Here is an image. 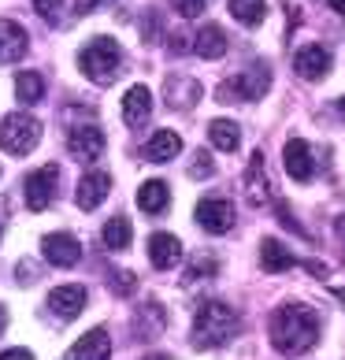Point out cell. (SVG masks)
<instances>
[{"label": "cell", "instance_id": "obj_18", "mask_svg": "<svg viewBox=\"0 0 345 360\" xmlns=\"http://www.w3.org/2000/svg\"><path fill=\"white\" fill-rule=\"evenodd\" d=\"M26 56V30L11 19H0V60L15 63Z\"/></svg>", "mask_w": 345, "mask_h": 360}, {"label": "cell", "instance_id": "obj_32", "mask_svg": "<svg viewBox=\"0 0 345 360\" xmlns=\"http://www.w3.org/2000/svg\"><path fill=\"white\" fill-rule=\"evenodd\" d=\"M171 4H175V11L182 19H197L204 11V0H171Z\"/></svg>", "mask_w": 345, "mask_h": 360}, {"label": "cell", "instance_id": "obj_40", "mask_svg": "<svg viewBox=\"0 0 345 360\" xmlns=\"http://www.w3.org/2000/svg\"><path fill=\"white\" fill-rule=\"evenodd\" d=\"M338 231H341V238H345V216L338 219Z\"/></svg>", "mask_w": 345, "mask_h": 360}, {"label": "cell", "instance_id": "obj_8", "mask_svg": "<svg viewBox=\"0 0 345 360\" xmlns=\"http://www.w3.org/2000/svg\"><path fill=\"white\" fill-rule=\"evenodd\" d=\"M41 252H45L48 264H56V268H74V264L82 260V242H78L74 234H45Z\"/></svg>", "mask_w": 345, "mask_h": 360}, {"label": "cell", "instance_id": "obj_22", "mask_svg": "<svg viewBox=\"0 0 345 360\" xmlns=\"http://www.w3.org/2000/svg\"><path fill=\"white\" fill-rule=\"evenodd\" d=\"M178 153H182V138L175 130H160V134H152L149 145H145V160H152V164H167Z\"/></svg>", "mask_w": 345, "mask_h": 360}, {"label": "cell", "instance_id": "obj_13", "mask_svg": "<svg viewBox=\"0 0 345 360\" xmlns=\"http://www.w3.org/2000/svg\"><path fill=\"white\" fill-rule=\"evenodd\" d=\"M294 71L301 78H308V82H315V78H323L330 71V52L323 45H304L294 52Z\"/></svg>", "mask_w": 345, "mask_h": 360}, {"label": "cell", "instance_id": "obj_7", "mask_svg": "<svg viewBox=\"0 0 345 360\" xmlns=\"http://www.w3.org/2000/svg\"><path fill=\"white\" fill-rule=\"evenodd\" d=\"M197 223H201L208 234H227L234 226V205L223 201V197H204V201L197 205Z\"/></svg>", "mask_w": 345, "mask_h": 360}, {"label": "cell", "instance_id": "obj_38", "mask_svg": "<svg viewBox=\"0 0 345 360\" xmlns=\"http://www.w3.org/2000/svg\"><path fill=\"white\" fill-rule=\"evenodd\" d=\"M330 8H334L338 15H345V0H330Z\"/></svg>", "mask_w": 345, "mask_h": 360}, {"label": "cell", "instance_id": "obj_2", "mask_svg": "<svg viewBox=\"0 0 345 360\" xmlns=\"http://www.w3.org/2000/svg\"><path fill=\"white\" fill-rule=\"evenodd\" d=\"M237 335V312L227 301H204L193 319V345L197 349H219Z\"/></svg>", "mask_w": 345, "mask_h": 360}, {"label": "cell", "instance_id": "obj_27", "mask_svg": "<svg viewBox=\"0 0 345 360\" xmlns=\"http://www.w3.org/2000/svg\"><path fill=\"white\" fill-rule=\"evenodd\" d=\"M227 8H230V15L245 26H260L268 19V0H230Z\"/></svg>", "mask_w": 345, "mask_h": 360}, {"label": "cell", "instance_id": "obj_16", "mask_svg": "<svg viewBox=\"0 0 345 360\" xmlns=\"http://www.w3.org/2000/svg\"><path fill=\"white\" fill-rule=\"evenodd\" d=\"M67 149L78 160H97L104 153V134L93 123H82V127H74L71 134H67Z\"/></svg>", "mask_w": 345, "mask_h": 360}, {"label": "cell", "instance_id": "obj_34", "mask_svg": "<svg viewBox=\"0 0 345 360\" xmlns=\"http://www.w3.org/2000/svg\"><path fill=\"white\" fill-rule=\"evenodd\" d=\"M0 360H34V353L30 349H4V353H0Z\"/></svg>", "mask_w": 345, "mask_h": 360}, {"label": "cell", "instance_id": "obj_26", "mask_svg": "<svg viewBox=\"0 0 345 360\" xmlns=\"http://www.w3.org/2000/svg\"><path fill=\"white\" fill-rule=\"evenodd\" d=\"M15 97H19V104H37L45 97V78L37 71H19L15 75Z\"/></svg>", "mask_w": 345, "mask_h": 360}, {"label": "cell", "instance_id": "obj_36", "mask_svg": "<svg viewBox=\"0 0 345 360\" xmlns=\"http://www.w3.org/2000/svg\"><path fill=\"white\" fill-rule=\"evenodd\" d=\"M97 4H104V0H78V15H86V11H93Z\"/></svg>", "mask_w": 345, "mask_h": 360}, {"label": "cell", "instance_id": "obj_29", "mask_svg": "<svg viewBox=\"0 0 345 360\" xmlns=\"http://www.w3.org/2000/svg\"><path fill=\"white\" fill-rule=\"evenodd\" d=\"M108 286H112V293H119V297H130L134 286H138V278H134V271H115Z\"/></svg>", "mask_w": 345, "mask_h": 360}, {"label": "cell", "instance_id": "obj_9", "mask_svg": "<svg viewBox=\"0 0 345 360\" xmlns=\"http://www.w3.org/2000/svg\"><path fill=\"white\" fill-rule=\"evenodd\" d=\"M63 360H112V335L104 327H93L78 338Z\"/></svg>", "mask_w": 345, "mask_h": 360}, {"label": "cell", "instance_id": "obj_20", "mask_svg": "<svg viewBox=\"0 0 345 360\" xmlns=\"http://www.w3.org/2000/svg\"><path fill=\"white\" fill-rule=\"evenodd\" d=\"M245 197H249V205H263V201L271 197L268 171H263V153H253V160H249V175H245Z\"/></svg>", "mask_w": 345, "mask_h": 360}, {"label": "cell", "instance_id": "obj_19", "mask_svg": "<svg viewBox=\"0 0 345 360\" xmlns=\"http://www.w3.org/2000/svg\"><path fill=\"white\" fill-rule=\"evenodd\" d=\"M260 264H263V271H271V275H278V271H289V268H297V257L289 252L282 242H275V238H263V245H260Z\"/></svg>", "mask_w": 345, "mask_h": 360}, {"label": "cell", "instance_id": "obj_28", "mask_svg": "<svg viewBox=\"0 0 345 360\" xmlns=\"http://www.w3.org/2000/svg\"><path fill=\"white\" fill-rule=\"evenodd\" d=\"M130 219L126 216H112L108 223H104V245H108L112 252H123V249H130Z\"/></svg>", "mask_w": 345, "mask_h": 360}, {"label": "cell", "instance_id": "obj_41", "mask_svg": "<svg viewBox=\"0 0 345 360\" xmlns=\"http://www.w3.org/2000/svg\"><path fill=\"white\" fill-rule=\"evenodd\" d=\"M341 112H345V97H341Z\"/></svg>", "mask_w": 345, "mask_h": 360}, {"label": "cell", "instance_id": "obj_35", "mask_svg": "<svg viewBox=\"0 0 345 360\" xmlns=\"http://www.w3.org/2000/svg\"><path fill=\"white\" fill-rule=\"evenodd\" d=\"M34 278H37L34 264H19V283H34Z\"/></svg>", "mask_w": 345, "mask_h": 360}, {"label": "cell", "instance_id": "obj_24", "mask_svg": "<svg viewBox=\"0 0 345 360\" xmlns=\"http://www.w3.org/2000/svg\"><path fill=\"white\" fill-rule=\"evenodd\" d=\"M201 101V86L193 82V78H167V104L171 108H193V104Z\"/></svg>", "mask_w": 345, "mask_h": 360}, {"label": "cell", "instance_id": "obj_15", "mask_svg": "<svg viewBox=\"0 0 345 360\" xmlns=\"http://www.w3.org/2000/svg\"><path fill=\"white\" fill-rule=\"evenodd\" d=\"M134 330H138V338H145V342L160 338L164 330H167V312H164V304H160V301H145L141 309L134 312Z\"/></svg>", "mask_w": 345, "mask_h": 360}, {"label": "cell", "instance_id": "obj_30", "mask_svg": "<svg viewBox=\"0 0 345 360\" xmlns=\"http://www.w3.org/2000/svg\"><path fill=\"white\" fill-rule=\"evenodd\" d=\"M34 11H37L45 22H56L60 11H63V0H34Z\"/></svg>", "mask_w": 345, "mask_h": 360}, {"label": "cell", "instance_id": "obj_3", "mask_svg": "<svg viewBox=\"0 0 345 360\" xmlns=\"http://www.w3.org/2000/svg\"><path fill=\"white\" fill-rule=\"evenodd\" d=\"M78 60H82L86 78H93V82H100V86H108L112 78L123 71V49H119L112 37H93Z\"/></svg>", "mask_w": 345, "mask_h": 360}, {"label": "cell", "instance_id": "obj_5", "mask_svg": "<svg viewBox=\"0 0 345 360\" xmlns=\"http://www.w3.org/2000/svg\"><path fill=\"white\" fill-rule=\"evenodd\" d=\"M268 86H271L268 63H253L245 75H237V78H230V82H223L216 97H219V101H260L263 93H268Z\"/></svg>", "mask_w": 345, "mask_h": 360}, {"label": "cell", "instance_id": "obj_10", "mask_svg": "<svg viewBox=\"0 0 345 360\" xmlns=\"http://www.w3.org/2000/svg\"><path fill=\"white\" fill-rule=\"evenodd\" d=\"M112 193V175L108 171H89V175H82V182H78V193L74 201L82 212H93L97 205H104V197Z\"/></svg>", "mask_w": 345, "mask_h": 360}, {"label": "cell", "instance_id": "obj_11", "mask_svg": "<svg viewBox=\"0 0 345 360\" xmlns=\"http://www.w3.org/2000/svg\"><path fill=\"white\" fill-rule=\"evenodd\" d=\"M282 164H286V175L294 179V182H308L312 171H315V160H312L308 141L289 138V141H286V153H282Z\"/></svg>", "mask_w": 345, "mask_h": 360}, {"label": "cell", "instance_id": "obj_39", "mask_svg": "<svg viewBox=\"0 0 345 360\" xmlns=\"http://www.w3.org/2000/svg\"><path fill=\"white\" fill-rule=\"evenodd\" d=\"M145 360H171V356H167V353H149Z\"/></svg>", "mask_w": 345, "mask_h": 360}, {"label": "cell", "instance_id": "obj_14", "mask_svg": "<svg viewBox=\"0 0 345 360\" xmlns=\"http://www.w3.org/2000/svg\"><path fill=\"white\" fill-rule=\"evenodd\" d=\"M149 260H152L156 271H171L182 260V242H178L175 234H167V231L152 234L149 238Z\"/></svg>", "mask_w": 345, "mask_h": 360}, {"label": "cell", "instance_id": "obj_37", "mask_svg": "<svg viewBox=\"0 0 345 360\" xmlns=\"http://www.w3.org/2000/svg\"><path fill=\"white\" fill-rule=\"evenodd\" d=\"M4 327H8V309L0 304V335H4Z\"/></svg>", "mask_w": 345, "mask_h": 360}, {"label": "cell", "instance_id": "obj_33", "mask_svg": "<svg viewBox=\"0 0 345 360\" xmlns=\"http://www.w3.org/2000/svg\"><path fill=\"white\" fill-rule=\"evenodd\" d=\"M216 271V257H193V275H211Z\"/></svg>", "mask_w": 345, "mask_h": 360}, {"label": "cell", "instance_id": "obj_4", "mask_svg": "<svg viewBox=\"0 0 345 360\" xmlns=\"http://www.w3.org/2000/svg\"><path fill=\"white\" fill-rule=\"evenodd\" d=\"M37 141H41V123H37L34 115L11 112L4 123H0V145H4V153H11V156L34 153Z\"/></svg>", "mask_w": 345, "mask_h": 360}, {"label": "cell", "instance_id": "obj_12", "mask_svg": "<svg viewBox=\"0 0 345 360\" xmlns=\"http://www.w3.org/2000/svg\"><path fill=\"white\" fill-rule=\"evenodd\" d=\"M86 301H89V293H86V286H78V283L56 286V290L48 293V309L56 312L60 319H74L78 312L86 309Z\"/></svg>", "mask_w": 345, "mask_h": 360}, {"label": "cell", "instance_id": "obj_17", "mask_svg": "<svg viewBox=\"0 0 345 360\" xmlns=\"http://www.w3.org/2000/svg\"><path fill=\"white\" fill-rule=\"evenodd\" d=\"M152 112V93L149 86H130L123 93V123L126 127H141Z\"/></svg>", "mask_w": 345, "mask_h": 360}, {"label": "cell", "instance_id": "obj_25", "mask_svg": "<svg viewBox=\"0 0 345 360\" xmlns=\"http://www.w3.org/2000/svg\"><path fill=\"white\" fill-rule=\"evenodd\" d=\"M208 138L219 153H234L237 145H242V130H237V123H230V119H211Z\"/></svg>", "mask_w": 345, "mask_h": 360}, {"label": "cell", "instance_id": "obj_21", "mask_svg": "<svg viewBox=\"0 0 345 360\" xmlns=\"http://www.w3.org/2000/svg\"><path fill=\"white\" fill-rule=\"evenodd\" d=\"M167 201H171V190H167L164 179L141 182V190H138V208L145 212V216H160V212L167 208Z\"/></svg>", "mask_w": 345, "mask_h": 360}, {"label": "cell", "instance_id": "obj_31", "mask_svg": "<svg viewBox=\"0 0 345 360\" xmlns=\"http://www.w3.org/2000/svg\"><path fill=\"white\" fill-rule=\"evenodd\" d=\"M211 171H216L211 156H208V153H197V156H193V164H190V175H193V179H208Z\"/></svg>", "mask_w": 345, "mask_h": 360}, {"label": "cell", "instance_id": "obj_6", "mask_svg": "<svg viewBox=\"0 0 345 360\" xmlns=\"http://www.w3.org/2000/svg\"><path fill=\"white\" fill-rule=\"evenodd\" d=\"M56 179H60V167L56 164H45V167L30 171V175L22 179L26 208H30V212H45L52 205V197H56Z\"/></svg>", "mask_w": 345, "mask_h": 360}, {"label": "cell", "instance_id": "obj_23", "mask_svg": "<svg viewBox=\"0 0 345 360\" xmlns=\"http://www.w3.org/2000/svg\"><path fill=\"white\" fill-rule=\"evenodd\" d=\"M193 49H197V56H204V60H219V56H227V34H223L216 22H208L204 30H197Z\"/></svg>", "mask_w": 345, "mask_h": 360}, {"label": "cell", "instance_id": "obj_1", "mask_svg": "<svg viewBox=\"0 0 345 360\" xmlns=\"http://www.w3.org/2000/svg\"><path fill=\"white\" fill-rule=\"evenodd\" d=\"M320 342V316L301 301H289L271 316V345L282 356H304Z\"/></svg>", "mask_w": 345, "mask_h": 360}]
</instances>
